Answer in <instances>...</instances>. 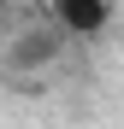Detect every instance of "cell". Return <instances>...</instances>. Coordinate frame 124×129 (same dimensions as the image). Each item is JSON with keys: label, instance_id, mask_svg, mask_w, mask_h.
I'll list each match as a JSON object with an SVG mask.
<instances>
[{"label": "cell", "instance_id": "obj_1", "mask_svg": "<svg viewBox=\"0 0 124 129\" xmlns=\"http://www.w3.org/2000/svg\"><path fill=\"white\" fill-rule=\"evenodd\" d=\"M41 12L65 41H95L112 24V0H41Z\"/></svg>", "mask_w": 124, "mask_h": 129}, {"label": "cell", "instance_id": "obj_2", "mask_svg": "<svg viewBox=\"0 0 124 129\" xmlns=\"http://www.w3.org/2000/svg\"><path fill=\"white\" fill-rule=\"evenodd\" d=\"M6 6H12V0H0V12H6Z\"/></svg>", "mask_w": 124, "mask_h": 129}]
</instances>
